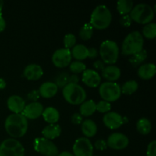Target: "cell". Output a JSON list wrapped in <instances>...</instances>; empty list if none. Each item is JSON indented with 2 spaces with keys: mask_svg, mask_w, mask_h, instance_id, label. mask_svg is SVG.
I'll return each mask as SVG.
<instances>
[{
  "mask_svg": "<svg viewBox=\"0 0 156 156\" xmlns=\"http://www.w3.org/2000/svg\"><path fill=\"white\" fill-rule=\"evenodd\" d=\"M88 48L83 44H77L73 47L71 51L72 57H74L77 61L83 60L88 58Z\"/></svg>",
  "mask_w": 156,
  "mask_h": 156,
  "instance_id": "obj_24",
  "label": "cell"
},
{
  "mask_svg": "<svg viewBox=\"0 0 156 156\" xmlns=\"http://www.w3.org/2000/svg\"><path fill=\"white\" fill-rule=\"evenodd\" d=\"M121 89L119 84L112 82H105L99 85V94L104 101L114 102L121 96Z\"/></svg>",
  "mask_w": 156,
  "mask_h": 156,
  "instance_id": "obj_7",
  "label": "cell"
},
{
  "mask_svg": "<svg viewBox=\"0 0 156 156\" xmlns=\"http://www.w3.org/2000/svg\"><path fill=\"white\" fill-rule=\"evenodd\" d=\"M139 88V84L135 80H129L125 82L122 87H120L121 89V93L127 95L133 94L137 91Z\"/></svg>",
  "mask_w": 156,
  "mask_h": 156,
  "instance_id": "obj_29",
  "label": "cell"
},
{
  "mask_svg": "<svg viewBox=\"0 0 156 156\" xmlns=\"http://www.w3.org/2000/svg\"><path fill=\"white\" fill-rule=\"evenodd\" d=\"M62 95L68 103L79 105L83 103L87 97L86 91L79 84H68L62 88Z\"/></svg>",
  "mask_w": 156,
  "mask_h": 156,
  "instance_id": "obj_5",
  "label": "cell"
},
{
  "mask_svg": "<svg viewBox=\"0 0 156 156\" xmlns=\"http://www.w3.org/2000/svg\"><path fill=\"white\" fill-rule=\"evenodd\" d=\"M69 69L74 74L83 73L86 69V65L81 61H73L69 64Z\"/></svg>",
  "mask_w": 156,
  "mask_h": 156,
  "instance_id": "obj_32",
  "label": "cell"
},
{
  "mask_svg": "<svg viewBox=\"0 0 156 156\" xmlns=\"http://www.w3.org/2000/svg\"><path fill=\"white\" fill-rule=\"evenodd\" d=\"M82 132L86 138H91L94 136L97 133L98 127L96 123L92 120L87 119L82 121Z\"/></svg>",
  "mask_w": 156,
  "mask_h": 156,
  "instance_id": "obj_23",
  "label": "cell"
},
{
  "mask_svg": "<svg viewBox=\"0 0 156 156\" xmlns=\"http://www.w3.org/2000/svg\"><path fill=\"white\" fill-rule=\"evenodd\" d=\"M138 76L143 80H149L155 76L156 73V67L154 63L148 62L143 64L138 69Z\"/></svg>",
  "mask_w": 156,
  "mask_h": 156,
  "instance_id": "obj_20",
  "label": "cell"
},
{
  "mask_svg": "<svg viewBox=\"0 0 156 156\" xmlns=\"http://www.w3.org/2000/svg\"><path fill=\"white\" fill-rule=\"evenodd\" d=\"M57 156H74L73 154H72L71 152H62L61 153H59Z\"/></svg>",
  "mask_w": 156,
  "mask_h": 156,
  "instance_id": "obj_46",
  "label": "cell"
},
{
  "mask_svg": "<svg viewBox=\"0 0 156 156\" xmlns=\"http://www.w3.org/2000/svg\"><path fill=\"white\" fill-rule=\"evenodd\" d=\"M62 129L60 126L58 124H49L48 126H45L43 129L42 133L44 138L47 139V140H53L54 139H56L60 136Z\"/></svg>",
  "mask_w": 156,
  "mask_h": 156,
  "instance_id": "obj_22",
  "label": "cell"
},
{
  "mask_svg": "<svg viewBox=\"0 0 156 156\" xmlns=\"http://www.w3.org/2000/svg\"><path fill=\"white\" fill-rule=\"evenodd\" d=\"M133 8V2L131 0H119L117 2V10L120 15H129Z\"/></svg>",
  "mask_w": 156,
  "mask_h": 156,
  "instance_id": "obj_27",
  "label": "cell"
},
{
  "mask_svg": "<svg viewBox=\"0 0 156 156\" xmlns=\"http://www.w3.org/2000/svg\"><path fill=\"white\" fill-rule=\"evenodd\" d=\"M5 128L7 133L14 139L21 138L28 129L27 119L21 114H12L5 119Z\"/></svg>",
  "mask_w": 156,
  "mask_h": 156,
  "instance_id": "obj_1",
  "label": "cell"
},
{
  "mask_svg": "<svg viewBox=\"0 0 156 156\" xmlns=\"http://www.w3.org/2000/svg\"><path fill=\"white\" fill-rule=\"evenodd\" d=\"M93 66L94 69L98 70H103L104 68L105 67V64L104 63V62L102 60H97L93 63Z\"/></svg>",
  "mask_w": 156,
  "mask_h": 156,
  "instance_id": "obj_42",
  "label": "cell"
},
{
  "mask_svg": "<svg viewBox=\"0 0 156 156\" xmlns=\"http://www.w3.org/2000/svg\"><path fill=\"white\" fill-rule=\"evenodd\" d=\"M63 44L65 46V48L71 49L76 45V37L73 34H67L65 35L63 39Z\"/></svg>",
  "mask_w": 156,
  "mask_h": 156,
  "instance_id": "obj_34",
  "label": "cell"
},
{
  "mask_svg": "<svg viewBox=\"0 0 156 156\" xmlns=\"http://www.w3.org/2000/svg\"><path fill=\"white\" fill-rule=\"evenodd\" d=\"M103 123L111 129H117L123 124L122 116L115 111H109L103 117Z\"/></svg>",
  "mask_w": 156,
  "mask_h": 156,
  "instance_id": "obj_13",
  "label": "cell"
},
{
  "mask_svg": "<svg viewBox=\"0 0 156 156\" xmlns=\"http://www.w3.org/2000/svg\"><path fill=\"white\" fill-rule=\"evenodd\" d=\"M107 145L114 150H121L126 149L129 145V139L121 133H114L108 136Z\"/></svg>",
  "mask_w": 156,
  "mask_h": 156,
  "instance_id": "obj_12",
  "label": "cell"
},
{
  "mask_svg": "<svg viewBox=\"0 0 156 156\" xmlns=\"http://www.w3.org/2000/svg\"><path fill=\"white\" fill-rule=\"evenodd\" d=\"M132 19H131L129 15H122L121 18H120V25L124 27H128L132 24Z\"/></svg>",
  "mask_w": 156,
  "mask_h": 156,
  "instance_id": "obj_36",
  "label": "cell"
},
{
  "mask_svg": "<svg viewBox=\"0 0 156 156\" xmlns=\"http://www.w3.org/2000/svg\"><path fill=\"white\" fill-rule=\"evenodd\" d=\"M132 21L140 24H147L152 22L155 16V11L149 5L140 3L133 6L129 14Z\"/></svg>",
  "mask_w": 156,
  "mask_h": 156,
  "instance_id": "obj_4",
  "label": "cell"
},
{
  "mask_svg": "<svg viewBox=\"0 0 156 156\" xmlns=\"http://www.w3.org/2000/svg\"><path fill=\"white\" fill-rule=\"evenodd\" d=\"M93 147L95 148L98 150L103 151L108 148V145H107V142L104 140H98L97 141H95Z\"/></svg>",
  "mask_w": 156,
  "mask_h": 156,
  "instance_id": "obj_38",
  "label": "cell"
},
{
  "mask_svg": "<svg viewBox=\"0 0 156 156\" xmlns=\"http://www.w3.org/2000/svg\"><path fill=\"white\" fill-rule=\"evenodd\" d=\"M58 87L54 82H44L39 88V94L44 98H51L56 94L58 91Z\"/></svg>",
  "mask_w": 156,
  "mask_h": 156,
  "instance_id": "obj_19",
  "label": "cell"
},
{
  "mask_svg": "<svg viewBox=\"0 0 156 156\" xmlns=\"http://www.w3.org/2000/svg\"><path fill=\"white\" fill-rule=\"evenodd\" d=\"M6 27V22L5 20L2 17V15H0V33L2 32Z\"/></svg>",
  "mask_w": 156,
  "mask_h": 156,
  "instance_id": "obj_44",
  "label": "cell"
},
{
  "mask_svg": "<svg viewBox=\"0 0 156 156\" xmlns=\"http://www.w3.org/2000/svg\"><path fill=\"white\" fill-rule=\"evenodd\" d=\"M94 33V28L89 23H85L79 30V37L83 41H88L91 39Z\"/></svg>",
  "mask_w": 156,
  "mask_h": 156,
  "instance_id": "obj_30",
  "label": "cell"
},
{
  "mask_svg": "<svg viewBox=\"0 0 156 156\" xmlns=\"http://www.w3.org/2000/svg\"><path fill=\"white\" fill-rule=\"evenodd\" d=\"M147 156H156V141L153 140L149 144L146 151Z\"/></svg>",
  "mask_w": 156,
  "mask_h": 156,
  "instance_id": "obj_37",
  "label": "cell"
},
{
  "mask_svg": "<svg viewBox=\"0 0 156 156\" xmlns=\"http://www.w3.org/2000/svg\"><path fill=\"white\" fill-rule=\"evenodd\" d=\"M24 77L30 81H37L41 79L44 75L42 67L38 64L31 63L27 65L23 72Z\"/></svg>",
  "mask_w": 156,
  "mask_h": 156,
  "instance_id": "obj_16",
  "label": "cell"
},
{
  "mask_svg": "<svg viewBox=\"0 0 156 156\" xmlns=\"http://www.w3.org/2000/svg\"><path fill=\"white\" fill-rule=\"evenodd\" d=\"M74 156H93L94 147L86 137H80L75 141L73 147Z\"/></svg>",
  "mask_w": 156,
  "mask_h": 156,
  "instance_id": "obj_10",
  "label": "cell"
},
{
  "mask_svg": "<svg viewBox=\"0 0 156 156\" xmlns=\"http://www.w3.org/2000/svg\"><path fill=\"white\" fill-rule=\"evenodd\" d=\"M71 50L69 49H58L52 56V62L57 68H65L69 66L72 61Z\"/></svg>",
  "mask_w": 156,
  "mask_h": 156,
  "instance_id": "obj_11",
  "label": "cell"
},
{
  "mask_svg": "<svg viewBox=\"0 0 156 156\" xmlns=\"http://www.w3.org/2000/svg\"><path fill=\"white\" fill-rule=\"evenodd\" d=\"M25 101L19 95H12L8 98L7 107L13 114H21L25 107Z\"/></svg>",
  "mask_w": 156,
  "mask_h": 156,
  "instance_id": "obj_17",
  "label": "cell"
},
{
  "mask_svg": "<svg viewBox=\"0 0 156 156\" xmlns=\"http://www.w3.org/2000/svg\"><path fill=\"white\" fill-rule=\"evenodd\" d=\"M144 38L140 31H132L124 38L121 46V53L125 56H132L143 50Z\"/></svg>",
  "mask_w": 156,
  "mask_h": 156,
  "instance_id": "obj_2",
  "label": "cell"
},
{
  "mask_svg": "<svg viewBox=\"0 0 156 156\" xmlns=\"http://www.w3.org/2000/svg\"><path fill=\"white\" fill-rule=\"evenodd\" d=\"M41 116H43L44 120L49 124H56L60 117L59 111L53 107H47L44 109Z\"/></svg>",
  "mask_w": 156,
  "mask_h": 156,
  "instance_id": "obj_21",
  "label": "cell"
},
{
  "mask_svg": "<svg viewBox=\"0 0 156 156\" xmlns=\"http://www.w3.org/2000/svg\"><path fill=\"white\" fill-rule=\"evenodd\" d=\"M101 76L104 79H107L108 82H115L120 79L121 76V71L119 67L114 65H110L104 68L101 71Z\"/></svg>",
  "mask_w": 156,
  "mask_h": 156,
  "instance_id": "obj_18",
  "label": "cell"
},
{
  "mask_svg": "<svg viewBox=\"0 0 156 156\" xmlns=\"http://www.w3.org/2000/svg\"><path fill=\"white\" fill-rule=\"evenodd\" d=\"M70 75L67 73H61L56 78V82H54L57 87L64 88L66 85L69 84V79Z\"/></svg>",
  "mask_w": 156,
  "mask_h": 156,
  "instance_id": "obj_33",
  "label": "cell"
},
{
  "mask_svg": "<svg viewBox=\"0 0 156 156\" xmlns=\"http://www.w3.org/2000/svg\"><path fill=\"white\" fill-rule=\"evenodd\" d=\"M6 87V82L2 78H0V90L4 89Z\"/></svg>",
  "mask_w": 156,
  "mask_h": 156,
  "instance_id": "obj_45",
  "label": "cell"
},
{
  "mask_svg": "<svg viewBox=\"0 0 156 156\" xmlns=\"http://www.w3.org/2000/svg\"><path fill=\"white\" fill-rule=\"evenodd\" d=\"M3 5H4V2H3V1L0 0V15H2V11Z\"/></svg>",
  "mask_w": 156,
  "mask_h": 156,
  "instance_id": "obj_47",
  "label": "cell"
},
{
  "mask_svg": "<svg viewBox=\"0 0 156 156\" xmlns=\"http://www.w3.org/2000/svg\"><path fill=\"white\" fill-rule=\"evenodd\" d=\"M34 149L44 156H57L59 149L53 141L44 137H37L34 140Z\"/></svg>",
  "mask_w": 156,
  "mask_h": 156,
  "instance_id": "obj_9",
  "label": "cell"
},
{
  "mask_svg": "<svg viewBox=\"0 0 156 156\" xmlns=\"http://www.w3.org/2000/svg\"><path fill=\"white\" fill-rule=\"evenodd\" d=\"M79 114L82 117H89L96 111V103L93 100L85 101L80 105Z\"/></svg>",
  "mask_w": 156,
  "mask_h": 156,
  "instance_id": "obj_25",
  "label": "cell"
},
{
  "mask_svg": "<svg viewBox=\"0 0 156 156\" xmlns=\"http://www.w3.org/2000/svg\"><path fill=\"white\" fill-rule=\"evenodd\" d=\"M112 21V14L105 5H98L91 15L89 24L93 28L104 30L108 27Z\"/></svg>",
  "mask_w": 156,
  "mask_h": 156,
  "instance_id": "obj_3",
  "label": "cell"
},
{
  "mask_svg": "<svg viewBox=\"0 0 156 156\" xmlns=\"http://www.w3.org/2000/svg\"><path fill=\"white\" fill-rule=\"evenodd\" d=\"M83 120V117L79 113H75L71 117V121L73 124H81Z\"/></svg>",
  "mask_w": 156,
  "mask_h": 156,
  "instance_id": "obj_40",
  "label": "cell"
},
{
  "mask_svg": "<svg viewBox=\"0 0 156 156\" xmlns=\"http://www.w3.org/2000/svg\"><path fill=\"white\" fill-rule=\"evenodd\" d=\"M23 145L14 138L6 139L0 144V156H24Z\"/></svg>",
  "mask_w": 156,
  "mask_h": 156,
  "instance_id": "obj_8",
  "label": "cell"
},
{
  "mask_svg": "<svg viewBox=\"0 0 156 156\" xmlns=\"http://www.w3.org/2000/svg\"><path fill=\"white\" fill-rule=\"evenodd\" d=\"M93 156H98V155H93Z\"/></svg>",
  "mask_w": 156,
  "mask_h": 156,
  "instance_id": "obj_48",
  "label": "cell"
},
{
  "mask_svg": "<svg viewBox=\"0 0 156 156\" xmlns=\"http://www.w3.org/2000/svg\"><path fill=\"white\" fill-rule=\"evenodd\" d=\"M99 54L104 63L114 65L118 59V45L115 41H111V40H106L101 44Z\"/></svg>",
  "mask_w": 156,
  "mask_h": 156,
  "instance_id": "obj_6",
  "label": "cell"
},
{
  "mask_svg": "<svg viewBox=\"0 0 156 156\" xmlns=\"http://www.w3.org/2000/svg\"><path fill=\"white\" fill-rule=\"evenodd\" d=\"M111 105L106 101H100L98 104H96V111L100 113H108L111 111Z\"/></svg>",
  "mask_w": 156,
  "mask_h": 156,
  "instance_id": "obj_35",
  "label": "cell"
},
{
  "mask_svg": "<svg viewBox=\"0 0 156 156\" xmlns=\"http://www.w3.org/2000/svg\"><path fill=\"white\" fill-rule=\"evenodd\" d=\"M143 37L147 39H155L156 37V24L151 22L146 24L143 28Z\"/></svg>",
  "mask_w": 156,
  "mask_h": 156,
  "instance_id": "obj_31",
  "label": "cell"
},
{
  "mask_svg": "<svg viewBox=\"0 0 156 156\" xmlns=\"http://www.w3.org/2000/svg\"><path fill=\"white\" fill-rule=\"evenodd\" d=\"M98 56V51L97 49H95L94 47H91V48H88V57L90 59H94L97 56Z\"/></svg>",
  "mask_w": 156,
  "mask_h": 156,
  "instance_id": "obj_41",
  "label": "cell"
},
{
  "mask_svg": "<svg viewBox=\"0 0 156 156\" xmlns=\"http://www.w3.org/2000/svg\"><path fill=\"white\" fill-rule=\"evenodd\" d=\"M40 96L41 95H40L39 91L37 90H32L31 91H30L27 94V98L31 101L32 102H35L39 99Z\"/></svg>",
  "mask_w": 156,
  "mask_h": 156,
  "instance_id": "obj_39",
  "label": "cell"
},
{
  "mask_svg": "<svg viewBox=\"0 0 156 156\" xmlns=\"http://www.w3.org/2000/svg\"><path fill=\"white\" fill-rule=\"evenodd\" d=\"M147 51L143 49V50H141V51L139 52V53L132 55V56H131L129 59V63H130L133 67H137L140 65H141V64L147 59Z\"/></svg>",
  "mask_w": 156,
  "mask_h": 156,
  "instance_id": "obj_28",
  "label": "cell"
},
{
  "mask_svg": "<svg viewBox=\"0 0 156 156\" xmlns=\"http://www.w3.org/2000/svg\"><path fill=\"white\" fill-rule=\"evenodd\" d=\"M82 82L89 88H97L101 85V77L95 70L85 69L82 74Z\"/></svg>",
  "mask_w": 156,
  "mask_h": 156,
  "instance_id": "obj_15",
  "label": "cell"
},
{
  "mask_svg": "<svg viewBox=\"0 0 156 156\" xmlns=\"http://www.w3.org/2000/svg\"><path fill=\"white\" fill-rule=\"evenodd\" d=\"M79 82V77L76 74H73L69 76V84H73V85H77Z\"/></svg>",
  "mask_w": 156,
  "mask_h": 156,
  "instance_id": "obj_43",
  "label": "cell"
},
{
  "mask_svg": "<svg viewBox=\"0 0 156 156\" xmlns=\"http://www.w3.org/2000/svg\"><path fill=\"white\" fill-rule=\"evenodd\" d=\"M136 129L142 135H148L152 130V123L146 117H142L137 121Z\"/></svg>",
  "mask_w": 156,
  "mask_h": 156,
  "instance_id": "obj_26",
  "label": "cell"
},
{
  "mask_svg": "<svg viewBox=\"0 0 156 156\" xmlns=\"http://www.w3.org/2000/svg\"><path fill=\"white\" fill-rule=\"evenodd\" d=\"M44 109V106L40 102H31L27 105H25L21 114L27 119L34 120L42 115Z\"/></svg>",
  "mask_w": 156,
  "mask_h": 156,
  "instance_id": "obj_14",
  "label": "cell"
}]
</instances>
